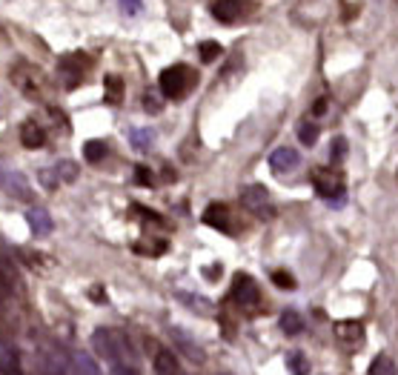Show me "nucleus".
<instances>
[{"label": "nucleus", "mask_w": 398, "mask_h": 375, "mask_svg": "<svg viewBox=\"0 0 398 375\" xmlns=\"http://www.w3.org/2000/svg\"><path fill=\"white\" fill-rule=\"evenodd\" d=\"M195 81H198V74H195L189 66H183V63L166 66V69L161 72V78H158L161 95L169 98V101H181L183 95H189L192 86H195Z\"/></svg>", "instance_id": "nucleus-1"}, {"label": "nucleus", "mask_w": 398, "mask_h": 375, "mask_svg": "<svg viewBox=\"0 0 398 375\" xmlns=\"http://www.w3.org/2000/svg\"><path fill=\"white\" fill-rule=\"evenodd\" d=\"M92 349L112 364H120V358L132 355V347H129L126 335L118 332V330H109V327H101V330L92 332Z\"/></svg>", "instance_id": "nucleus-2"}, {"label": "nucleus", "mask_w": 398, "mask_h": 375, "mask_svg": "<svg viewBox=\"0 0 398 375\" xmlns=\"http://www.w3.org/2000/svg\"><path fill=\"white\" fill-rule=\"evenodd\" d=\"M312 186H315L318 198H324V201L341 203V198H344V175L339 169H315Z\"/></svg>", "instance_id": "nucleus-3"}, {"label": "nucleus", "mask_w": 398, "mask_h": 375, "mask_svg": "<svg viewBox=\"0 0 398 375\" xmlns=\"http://www.w3.org/2000/svg\"><path fill=\"white\" fill-rule=\"evenodd\" d=\"M229 298H232V301H235L238 307H244V310H252V307H258V301H261V292H258V284H255V278H249L246 272H238V275L232 278Z\"/></svg>", "instance_id": "nucleus-4"}, {"label": "nucleus", "mask_w": 398, "mask_h": 375, "mask_svg": "<svg viewBox=\"0 0 398 375\" xmlns=\"http://www.w3.org/2000/svg\"><path fill=\"white\" fill-rule=\"evenodd\" d=\"M241 203H244L252 215H258V218H273V201H270L267 186H261V184L246 186V189L241 192Z\"/></svg>", "instance_id": "nucleus-5"}, {"label": "nucleus", "mask_w": 398, "mask_h": 375, "mask_svg": "<svg viewBox=\"0 0 398 375\" xmlns=\"http://www.w3.org/2000/svg\"><path fill=\"white\" fill-rule=\"evenodd\" d=\"M12 81H15V86L18 89H23V95H29V98H38L40 95V89H43V78H40V72L35 69V66H18L15 72H12Z\"/></svg>", "instance_id": "nucleus-6"}, {"label": "nucleus", "mask_w": 398, "mask_h": 375, "mask_svg": "<svg viewBox=\"0 0 398 375\" xmlns=\"http://www.w3.org/2000/svg\"><path fill=\"white\" fill-rule=\"evenodd\" d=\"M249 0H215L212 4V18L221 23H235L246 15Z\"/></svg>", "instance_id": "nucleus-7"}, {"label": "nucleus", "mask_w": 398, "mask_h": 375, "mask_svg": "<svg viewBox=\"0 0 398 375\" xmlns=\"http://www.w3.org/2000/svg\"><path fill=\"white\" fill-rule=\"evenodd\" d=\"M0 189L9 192L12 198H23L29 201L32 198V189H29V181L21 175V172H9V169H0Z\"/></svg>", "instance_id": "nucleus-8"}, {"label": "nucleus", "mask_w": 398, "mask_h": 375, "mask_svg": "<svg viewBox=\"0 0 398 375\" xmlns=\"http://www.w3.org/2000/svg\"><path fill=\"white\" fill-rule=\"evenodd\" d=\"M204 223L212 230H221V233H232V212L227 203H210L204 209Z\"/></svg>", "instance_id": "nucleus-9"}, {"label": "nucleus", "mask_w": 398, "mask_h": 375, "mask_svg": "<svg viewBox=\"0 0 398 375\" xmlns=\"http://www.w3.org/2000/svg\"><path fill=\"white\" fill-rule=\"evenodd\" d=\"M333 332H336V338H339L341 344H347V347H358V344L364 341V324H361V321H353V318L336 321Z\"/></svg>", "instance_id": "nucleus-10"}, {"label": "nucleus", "mask_w": 398, "mask_h": 375, "mask_svg": "<svg viewBox=\"0 0 398 375\" xmlns=\"http://www.w3.org/2000/svg\"><path fill=\"white\" fill-rule=\"evenodd\" d=\"M86 69H89V57H86V55H81V52L60 60V72H63V74L69 72V78H66V86H69V89H75V86H78L81 74H84Z\"/></svg>", "instance_id": "nucleus-11"}, {"label": "nucleus", "mask_w": 398, "mask_h": 375, "mask_svg": "<svg viewBox=\"0 0 398 375\" xmlns=\"http://www.w3.org/2000/svg\"><path fill=\"white\" fill-rule=\"evenodd\" d=\"M301 164V155L295 152L292 146H278L275 152L270 155V167H273V172H290V169H295Z\"/></svg>", "instance_id": "nucleus-12"}, {"label": "nucleus", "mask_w": 398, "mask_h": 375, "mask_svg": "<svg viewBox=\"0 0 398 375\" xmlns=\"http://www.w3.org/2000/svg\"><path fill=\"white\" fill-rule=\"evenodd\" d=\"M0 375H23L21 352L15 347H0Z\"/></svg>", "instance_id": "nucleus-13"}, {"label": "nucleus", "mask_w": 398, "mask_h": 375, "mask_svg": "<svg viewBox=\"0 0 398 375\" xmlns=\"http://www.w3.org/2000/svg\"><path fill=\"white\" fill-rule=\"evenodd\" d=\"M21 140H23V146H26V149H40V146L46 143V132H43V126H40V123L26 121V123L21 126Z\"/></svg>", "instance_id": "nucleus-14"}, {"label": "nucleus", "mask_w": 398, "mask_h": 375, "mask_svg": "<svg viewBox=\"0 0 398 375\" xmlns=\"http://www.w3.org/2000/svg\"><path fill=\"white\" fill-rule=\"evenodd\" d=\"M26 220H29V227L35 235H49L55 230V223H52V215L43 212V209H29L26 212Z\"/></svg>", "instance_id": "nucleus-15"}, {"label": "nucleus", "mask_w": 398, "mask_h": 375, "mask_svg": "<svg viewBox=\"0 0 398 375\" xmlns=\"http://www.w3.org/2000/svg\"><path fill=\"white\" fill-rule=\"evenodd\" d=\"M155 375H181L175 352H169V349H158L155 352Z\"/></svg>", "instance_id": "nucleus-16"}, {"label": "nucleus", "mask_w": 398, "mask_h": 375, "mask_svg": "<svg viewBox=\"0 0 398 375\" xmlns=\"http://www.w3.org/2000/svg\"><path fill=\"white\" fill-rule=\"evenodd\" d=\"M72 369H75V375H101L98 372V364L86 352H75L72 355Z\"/></svg>", "instance_id": "nucleus-17"}, {"label": "nucleus", "mask_w": 398, "mask_h": 375, "mask_svg": "<svg viewBox=\"0 0 398 375\" xmlns=\"http://www.w3.org/2000/svg\"><path fill=\"white\" fill-rule=\"evenodd\" d=\"M129 140H132V146H135V149H141V152H149L152 143H155V132L152 129H132Z\"/></svg>", "instance_id": "nucleus-18"}, {"label": "nucleus", "mask_w": 398, "mask_h": 375, "mask_svg": "<svg viewBox=\"0 0 398 375\" xmlns=\"http://www.w3.org/2000/svg\"><path fill=\"white\" fill-rule=\"evenodd\" d=\"M278 327H281L287 335H298V332L304 330V321H301V315H298L295 310H287V313H281Z\"/></svg>", "instance_id": "nucleus-19"}, {"label": "nucleus", "mask_w": 398, "mask_h": 375, "mask_svg": "<svg viewBox=\"0 0 398 375\" xmlns=\"http://www.w3.org/2000/svg\"><path fill=\"white\" fill-rule=\"evenodd\" d=\"M40 375H66V366H63V361L57 355L43 352L40 355Z\"/></svg>", "instance_id": "nucleus-20"}, {"label": "nucleus", "mask_w": 398, "mask_h": 375, "mask_svg": "<svg viewBox=\"0 0 398 375\" xmlns=\"http://www.w3.org/2000/svg\"><path fill=\"white\" fill-rule=\"evenodd\" d=\"M103 86H106V101L109 103H120L123 101V81L118 78V74H106Z\"/></svg>", "instance_id": "nucleus-21"}, {"label": "nucleus", "mask_w": 398, "mask_h": 375, "mask_svg": "<svg viewBox=\"0 0 398 375\" xmlns=\"http://www.w3.org/2000/svg\"><path fill=\"white\" fill-rule=\"evenodd\" d=\"M84 158H86L89 164L103 161V158H106V143H103V140H86V146H84Z\"/></svg>", "instance_id": "nucleus-22"}, {"label": "nucleus", "mask_w": 398, "mask_h": 375, "mask_svg": "<svg viewBox=\"0 0 398 375\" xmlns=\"http://www.w3.org/2000/svg\"><path fill=\"white\" fill-rule=\"evenodd\" d=\"M370 375H395V364L390 355H375V361L370 364Z\"/></svg>", "instance_id": "nucleus-23"}, {"label": "nucleus", "mask_w": 398, "mask_h": 375, "mask_svg": "<svg viewBox=\"0 0 398 375\" xmlns=\"http://www.w3.org/2000/svg\"><path fill=\"white\" fill-rule=\"evenodd\" d=\"M55 175H57L60 184H69V181L78 178V164H72V161H60V164L55 167Z\"/></svg>", "instance_id": "nucleus-24"}, {"label": "nucleus", "mask_w": 398, "mask_h": 375, "mask_svg": "<svg viewBox=\"0 0 398 375\" xmlns=\"http://www.w3.org/2000/svg\"><path fill=\"white\" fill-rule=\"evenodd\" d=\"M298 140H301L304 146H315V140H318V123L304 121V123L298 126Z\"/></svg>", "instance_id": "nucleus-25"}, {"label": "nucleus", "mask_w": 398, "mask_h": 375, "mask_svg": "<svg viewBox=\"0 0 398 375\" xmlns=\"http://www.w3.org/2000/svg\"><path fill=\"white\" fill-rule=\"evenodd\" d=\"M287 366H290L292 375H307V372H309V361H307V355H301V352H290V355H287Z\"/></svg>", "instance_id": "nucleus-26"}, {"label": "nucleus", "mask_w": 398, "mask_h": 375, "mask_svg": "<svg viewBox=\"0 0 398 375\" xmlns=\"http://www.w3.org/2000/svg\"><path fill=\"white\" fill-rule=\"evenodd\" d=\"M221 43H215V40H204L201 46H198V55H201V60L204 63H212V60H218L221 57Z\"/></svg>", "instance_id": "nucleus-27"}, {"label": "nucleus", "mask_w": 398, "mask_h": 375, "mask_svg": "<svg viewBox=\"0 0 398 375\" xmlns=\"http://www.w3.org/2000/svg\"><path fill=\"white\" fill-rule=\"evenodd\" d=\"M178 298L186 301V304H192V310H198V313H210V307H212L207 298H198V295H189V292H178Z\"/></svg>", "instance_id": "nucleus-28"}, {"label": "nucleus", "mask_w": 398, "mask_h": 375, "mask_svg": "<svg viewBox=\"0 0 398 375\" xmlns=\"http://www.w3.org/2000/svg\"><path fill=\"white\" fill-rule=\"evenodd\" d=\"M273 284H275L278 289H295V286H298L295 278H292V272H287V269H275V272H273Z\"/></svg>", "instance_id": "nucleus-29"}, {"label": "nucleus", "mask_w": 398, "mask_h": 375, "mask_svg": "<svg viewBox=\"0 0 398 375\" xmlns=\"http://www.w3.org/2000/svg\"><path fill=\"white\" fill-rule=\"evenodd\" d=\"M161 106H164V101H161V95H158V92H147V95H144V109H147L149 115H158V112H161Z\"/></svg>", "instance_id": "nucleus-30"}, {"label": "nucleus", "mask_w": 398, "mask_h": 375, "mask_svg": "<svg viewBox=\"0 0 398 375\" xmlns=\"http://www.w3.org/2000/svg\"><path fill=\"white\" fill-rule=\"evenodd\" d=\"M344 155H347V140H344V138H336V143H333V155H329V158H333V164H339Z\"/></svg>", "instance_id": "nucleus-31"}, {"label": "nucleus", "mask_w": 398, "mask_h": 375, "mask_svg": "<svg viewBox=\"0 0 398 375\" xmlns=\"http://www.w3.org/2000/svg\"><path fill=\"white\" fill-rule=\"evenodd\" d=\"M135 181H138V184H144V186H152V184H155V178H152L149 167H135Z\"/></svg>", "instance_id": "nucleus-32"}, {"label": "nucleus", "mask_w": 398, "mask_h": 375, "mask_svg": "<svg viewBox=\"0 0 398 375\" xmlns=\"http://www.w3.org/2000/svg\"><path fill=\"white\" fill-rule=\"evenodd\" d=\"M40 184H43L46 189H55V186H57L60 181H57V175H55V169H43V172H40Z\"/></svg>", "instance_id": "nucleus-33"}, {"label": "nucleus", "mask_w": 398, "mask_h": 375, "mask_svg": "<svg viewBox=\"0 0 398 375\" xmlns=\"http://www.w3.org/2000/svg\"><path fill=\"white\" fill-rule=\"evenodd\" d=\"M120 4H123L126 15H138L141 12V0H120Z\"/></svg>", "instance_id": "nucleus-34"}, {"label": "nucleus", "mask_w": 398, "mask_h": 375, "mask_svg": "<svg viewBox=\"0 0 398 375\" xmlns=\"http://www.w3.org/2000/svg\"><path fill=\"white\" fill-rule=\"evenodd\" d=\"M112 375H138V369H132L126 364H112Z\"/></svg>", "instance_id": "nucleus-35"}, {"label": "nucleus", "mask_w": 398, "mask_h": 375, "mask_svg": "<svg viewBox=\"0 0 398 375\" xmlns=\"http://www.w3.org/2000/svg\"><path fill=\"white\" fill-rule=\"evenodd\" d=\"M324 112H326V98H318L312 106V115H324Z\"/></svg>", "instance_id": "nucleus-36"}, {"label": "nucleus", "mask_w": 398, "mask_h": 375, "mask_svg": "<svg viewBox=\"0 0 398 375\" xmlns=\"http://www.w3.org/2000/svg\"><path fill=\"white\" fill-rule=\"evenodd\" d=\"M218 375H229V372H218Z\"/></svg>", "instance_id": "nucleus-37"}]
</instances>
